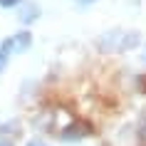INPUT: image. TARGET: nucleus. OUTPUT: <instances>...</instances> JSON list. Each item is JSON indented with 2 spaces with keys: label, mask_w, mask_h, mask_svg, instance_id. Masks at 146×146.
Segmentation results:
<instances>
[{
  "label": "nucleus",
  "mask_w": 146,
  "mask_h": 146,
  "mask_svg": "<svg viewBox=\"0 0 146 146\" xmlns=\"http://www.w3.org/2000/svg\"><path fill=\"white\" fill-rule=\"evenodd\" d=\"M139 136H141V141H146V116H144V121H141V134Z\"/></svg>",
  "instance_id": "7"
},
{
  "label": "nucleus",
  "mask_w": 146,
  "mask_h": 146,
  "mask_svg": "<svg viewBox=\"0 0 146 146\" xmlns=\"http://www.w3.org/2000/svg\"><path fill=\"white\" fill-rule=\"evenodd\" d=\"M0 146H13V144H10V141H0Z\"/></svg>",
  "instance_id": "9"
},
{
  "label": "nucleus",
  "mask_w": 146,
  "mask_h": 146,
  "mask_svg": "<svg viewBox=\"0 0 146 146\" xmlns=\"http://www.w3.org/2000/svg\"><path fill=\"white\" fill-rule=\"evenodd\" d=\"M141 42L139 32H124V30H109L97 40V47L102 52H126Z\"/></svg>",
  "instance_id": "1"
},
{
  "label": "nucleus",
  "mask_w": 146,
  "mask_h": 146,
  "mask_svg": "<svg viewBox=\"0 0 146 146\" xmlns=\"http://www.w3.org/2000/svg\"><path fill=\"white\" fill-rule=\"evenodd\" d=\"M10 54H13V42H10V37H8V40L0 42V72H3V67H5V62H8Z\"/></svg>",
  "instance_id": "5"
},
{
  "label": "nucleus",
  "mask_w": 146,
  "mask_h": 146,
  "mask_svg": "<svg viewBox=\"0 0 146 146\" xmlns=\"http://www.w3.org/2000/svg\"><path fill=\"white\" fill-rule=\"evenodd\" d=\"M79 3H84V5H87V3H92V0H79Z\"/></svg>",
  "instance_id": "10"
},
{
  "label": "nucleus",
  "mask_w": 146,
  "mask_h": 146,
  "mask_svg": "<svg viewBox=\"0 0 146 146\" xmlns=\"http://www.w3.org/2000/svg\"><path fill=\"white\" fill-rule=\"evenodd\" d=\"M40 17V5H35V3H25L23 10H20V23H32V20H37Z\"/></svg>",
  "instance_id": "4"
},
{
  "label": "nucleus",
  "mask_w": 146,
  "mask_h": 146,
  "mask_svg": "<svg viewBox=\"0 0 146 146\" xmlns=\"http://www.w3.org/2000/svg\"><path fill=\"white\" fill-rule=\"evenodd\" d=\"M10 42H13V52H25L32 42V35L23 30V32H17L15 37H10Z\"/></svg>",
  "instance_id": "3"
},
{
  "label": "nucleus",
  "mask_w": 146,
  "mask_h": 146,
  "mask_svg": "<svg viewBox=\"0 0 146 146\" xmlns=\"http://www.w3.org/2000/svg\"><path fill=\"white\" fill-rule=\"evenodd\" d=\"M27 146H47L45 141H40V139H32V141H27Z\"/></svg>",
  "instance_id": "8"
},
{
  "label": "nucleus",
  "mask_w": 146,
  "mask_h": 146,
  "mask_svg": "<svg viewBox=\"0 0 146 146\" xmlns=\"http://www.w3.org/2000/svg\"><path fill=\"white\" fill-rule=\"evenodd\" d=\"M17 3H23V0H0V5H3V8H15Z\"/></svg>",
  "instance_id": "6"
},
{
  "label": "nucleus",
  "mask_w": 146,
  "mask_h": 146,
  "mask_svg": "<svg viewBox=\"0 0 146 146\" xmlns=\"http://www.w3.org/2000/svg\"><path fill=\"white\" fill-rule=\"evenodd\" d=\"M92 134V129H89V124L84 121H69L64 129L60 131V139L62 141H79V139H84Z\"/></svg>",
  "instance_id": "2"
}]
</instances>
